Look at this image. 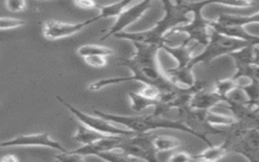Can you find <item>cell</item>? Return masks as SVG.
Instances as JSON below:
<instances>
[{
	"instance_id": "obj_33",
	"label": "cell",
	"mask_w": 259,
	"mask_h": 162,
	"mask_svg": "<svg viewBox=\"0 0 259 162\" xmlns=\"http://www.w3.org/2000/svg\"><path fill=\"white\" fill-rule=\"evenodd\" d=\"M196 160H197V162H214V161H208V160H198V159H196Z\"/></svg>"
},
{
	"instance_id": "obj_23",
	"label": "cell",
	"mask_w": 259,
	"mask_h": 162,
	"mask_svg": "<svg viewBox=\"0 0 259 162\" xmlns=\"http://www.w3.org/2000/svg\"><path fill=\"white\" fill-rule=\"evenodd\" d=\"M96 157L105 162H135V159L131 158L122 150L119 149L98 153Z\"/></svg>"
},
{
	"instance_id": "obj_16",
	"label": "cell",
	"mask_w": 259,
	"mask_h": 162,
	"mask_svg": "<svg viewBox=\"0 0 259 162\" xmlns=\"http://www.w3.org/2000/svg\"><path fill=\"white\" fill-rule=\"evenodd\" d=\"M237 81V88L244 94L247 103L252 107L259 108V80L255 77L241 79Z\"/></svg>"
},
{
	"instance_id": "obj_10",
	"label": "cell",
	"mask_w": 259,
	"mask_h": 162,
	"mask_svg": "<svg viewBox=\"0 0 259 162\" xmlns=\"http://www.w3.org/2000/svg\"><path fill=\"white\" fill-rule=\"evenodd\" d=\"M97 15L81 21V22H76V23H69V22H63L59 20H53V19H48L44 22V27H42V34L46 38L51 39V40H56L60 38H64L67 36H71L73 34L78 33L81 31L83 28L86 26L93 24L94 22L98 21Z\"/></svg>"
},
{
	"instance_id": "obj_13",
	"label": "cell",
	"mask_w": 259,
	"mask_h": 162,
	"mask_svg": "<svg viewBox=\"0 0 259 162\" xmlns=\"http://www.w3.org/2000/svg\"><path fill=\"white\" fill-rule=\"evenodd\" d=\"M229 153L243 156L248 162H259V130H252L238 140Z\"/></svg>"
},
{
	"instance_id": "obj_2",
	"label": "cell",
	"mask_w": 259,
	"mask_h": 162,
	"mask_svg": "<svg viewBox=\"0 0 259 162\" xmlns=\"http://www.w3.org/2000/svg\"><path fill=\"white\" fill-rule=\"evenodd\" d=\"M164 16L156 24L143 31H122L115 34V37L130 40L133 44H144L158 46L160 49L166 44V38L171 30L182 24L188 23L191 19L193 1H162Z\"/></svg>"
},
{
	"instance_id": "obj_7",
	"label": "cell",
	"mask_w": 259,
	"mask_h": 162,
	"mask_svg": "<svg viewBox=\"0 0 259 162\" xmlns=\"http://www.w3.org/2000/svg\"><path fill=\"white\" fill-rule=\"evenodd\" d=\"M153 136L149 134L125 137L117 149L122 150L126 155L135 160L145 162H161L158 153L153 145Z\"/></svg>"
},
{
	"instance_id": "obj_35",
	"label": "cell",
	"mask_w": 259,
	"mask_h": 162,
	"mask_svg": "<svg viewBox=\"0 0 259 162\" xmlns=\"http://www.w3.org/2000/svg\"><path fill=\"white\" fill-rule=\"evenodd\" d=\"M188 162H197V160H196V159H194V158H193V156H192V159H191V160H189Z\"/></svg>"
},
{
	"instance_id": "obj_9",
	"label": "cell",
	"mask_w": 259,
	"mask_h": 162,
	"mask_svg": "<svg viewBox=\"0 0 259 162\" xmlns=\"http://www.w3.org/2000/svg\"><path fill=\"white\" fill-rule=\"evenodd\" d=\"M234 60L236 72L231 77L236 82L244 78H252L257 67H259V60L256 47L248 45L230 55Z\"/></svg>"
},
{
	"instance_id": "obj_32",
	"label": "cell",
	"mask_w": 259,
	"mask_h": 162,
	"mask_svg": "<svg viewBox=\"0 0 259 162\" xmlns=\"http://www.w3.org/2000/svg\"><path fill=\"white\" fill-rule=\"evenodd\" d=\"M253 77H255V78H257L259 80V67L256 68V70H255V72L253 74Z\"/></svg>"
},
{
	"instance_id": "obj_11",
	"label": "cell",
	"mask_w": 259,
	"mask_h": 162,
	"mask_svg": "<svg viewBox=\"0 0 259 162\" xmlns=\"http://www.w3.org/2000/svg\"><path fill=\"white\" fill-rule=\"evenodd\" d=\"M6 147H46L60 152L68 151L62 144L54 140L48 133L19 135L10 140L0 142V148Z\"/></svg>"
},
{
	"instance_id": "obj_30",
	"label": "cell",
	"mask_w": 259,
	"mask_h": 162,
	"mask_svg": "<svg viewBox=\"0 0 259 162\" xmlns=\"http://www.w3.org/2000/svg\"><path fill=\"white\" fill-rule=\"evenodd\" d=\"M74 4L81 9H92L94 7H97V3H95L94 1H88V0L74 1Z\"/></svg>"
},
{
	"instance_id": "obj_31",
	"label": "cell",
	"mask_w": 259,
	"mask_h": 162,
	"mask_svg": "<svg viewBox=\"0 0 259 162\" xmlns=\"http://www.w3.org/2000/svg\"><path fill=\"white\" fill-rule=\"evenodd\" d=\"M0 162H20L18 157L14 154H7L1 157Z\"/></svg>"
},
{
	"instance_id": "obj_6",
	"label": "cell",
	"mask_w": 259,
	"mask_h": 162,
	"mask_svg": "<svg viewBox=\"0 0 259 162\" xmlns=\"http://www.w3.org/2000/svg\"><path fill=\"white\" fill-rule=\"evenodd\" d=\"M56 98L58 99V101L64 105L74 116L77 117V119L81 123V125L85 126L86 128L93 130L95 132H98L102 135H106V136H122V137H132L135 136L137 134H135L134 132L127 130V129H122V128H118L116 126H114L112 123L106 120L105 118L98 116V115H90L87 114L85 112H83L82 110H80L79 108L75 107L74 105H72L71 103H69L68 101H66L62 96L57 95Z\"/></svg>"
},
{
	"instance_id": "obj_18",
	"label": "cell",
	"mask_w": 259,
	"mask_h": 162,
	"mask_svg": "<svg viewBox=\"0 0 259 162\" xmlns=\"http://www.w3.org/2000/svg\"><path fill=\"white\" fill-rule=\"evenodd\" d=\"M77 54L82 58L91 57V56H101V57L106 58V57L112 56L114 54V52L112 49L105 47V46L95 45V44H87V45H83V46L79 47L77 49Z\"/></svg>"
},
{
	"instance_id": "obj_29",
	"label": "cell",
	"mask_w": 259,
	"mask_h": 162,
	"mask_svg": "<svg viewBox=\"0 0 259 162\" xmlns=\"http://www.w3.org/2000/svg\"><path fill=\"white\" fill-rule=\"evenodd\" d=\"M192 159V155L186 152H177L170 156L167 162H188Z\"/></svg>"
},
{
	"instance_id": "obj_1",
	"label": "cell",
	"mask_w": 259,
	"mask_h": 162,
	"mask_svg": "<svg viewBox=\"0 0 259 162\" xmlns=\"http://www.w3.org/2000/svg\"><path fill=\"white\" fill-rule=\"evenodd\" d=\"M133 45L136 49L133 56L127 59H118L119 64L127 68L132 74L125 77H111L98 80L88 86L89 90L96 91L107 86L128 81H139L144 85L155 86L162 94L171 92L179 87L175 85L167 77L165 71L162 70L158 60V52L160 50L158 46L144 44Z\"/></svg>"
},
{
	"instance_id": "obj_8",
	"label": "cell",
	"mask_w": 259,
	"mask_h": 162,
	"mask_svg": "<svg viewBox=\"0 0 259 162\" xmlns=\"http://www.w3.org/2000/svg\"><path fill=\"white\" fill-rule=\"evenodd\" d=\"M192 95L189 107L198 110H210L211 107L224 103L225 99L213 88V81L196 80L191 86Z\"/></svg>"
},
{
	"instance_id": "obj_19",
	"label": "cell",
	"mask_w": 259,
	"mask_h": 162,
	"mask_svg": "<svg viewBox=\"0 0 259 162\" xmlns=\"http://www.w3.org/2000/svg\"><path fill=\"white\" fill-rule=\"evenodd\" d=\"M105 136L106 135H102L98 132L90 130L83 125H79L77 127L76 133L73 136V139L82 145H90Z\"/></svg>"
},
{
	"instance_id": "obj_20",
	"label": "cell",
	"mask_w": 259,
	"mask_h": 162,
	"mask_svg": "<svg viewBox=\"0 0 259 162\" xmlns=\"http://www.w3.org/2000/svg\"><path fill=\"white\" fill-rule=\"evenodd\" d=\"M128 98H130V102H131V108L136 112H140L148 107H155L159 103L158 101H155V100L145 97L140 92L130 91Z\"/></svg>"
},
{
	"instance_id": "obj_34",
	"label": "cell",
	"mask_w": 259,
	"mask_h": 162,
	"mask_svg": "<svg viewBox=\"0 0 259 162\" xmlns=\"http://www.w3.org/2000/svg\"><path fill=\"white\" fill-rule=\"evenodd\" d=\"M258 35H259V33H258ZM256 50H257V54H258V60H259V44H258V46H256Z\"/></svg>"
},
{
	"instance_id": "obj_22",
	"label": "cell",
	"mask_w": 259,
	"mask_h": 162,
	"mask_svg": "<svg viewBox=\"0 0 259 162\" xmlns=\"http://www.w3.org/2000/svg\"><path fill=\"white\" fill-rule=\"evenodd\" d=\"M227 154H228V152L226 151V149L220 144V145L207 147L201 153L194 155L193 158L198 159V160H208V161L218 162L223 157H225Z\"/></svg>"
},
{
	"instance_id": "obj_5",
	"label": "cell",
	"mask_w": 259,
	"mask_h": 162,
	"mask_svg": "<svg viewBox=\"0 0 259 162\" xmlns=\"http://www.w3.org/2000/svg\"><path fill=\"white\" fill-rule=\"evenodd\" d=\"M247 42L239 38H234L223 33H220L210 28V35L207 44L203 47V51L196 56H193L190 66L193 69L197 64L209 65L213 60L222 56H230L234 52L248 46Z\"/></svg>"
},
{
	"instance_id": "obj_15",
	"label": "cell",
	"mask_w": 259,
	"mask_h": 162,
	"mask_svg": "<svg viewBox=\"0 0 259 162\" xmlns=\"http://www.w3.org/2000/svg\"><path fill=\"white\" fill-rule=\"evenodd\" d=\"M194 47H195L194 44L186 45V44L182 43L178 47H170L167 44H164L161 49H163L165 52H167L177 62V66H175L174 69L192 71L190 62L193 58L191 53H192Z\"/></svg>"
},
{
	"instance_id": "obj_24",
	"label": "cell",
	"mask_w": 259,
	"mask_h": 162,
	"mask_svg": "<svg viewBox=\"0 0 259 162\" xmlns=\"http://www.w3.org/2000/svg\"><path fill=\"white\" fill-rule=\"evenodd\" d=\"M213 88L219 93V95H221L225 99V102H226L228 95L233 90L237 89V82L232 78L224 79V80H214Z\"/></svg>"
},
{
	"instance_id": "obj_3",
	"label": "cell",
	"mask_w": 259,
	"mask_h": 162,
	"mask_svg": "<svg viewBox=\"0 0 259 162\" xmlns=\"http://www.w3.org/2000/svg\"><path fill=\"white\" fill-rule=\"evenodd\" d=\"M93 112L94 114L101 116L112 124H117L124 127L137 135L148 134L150 131L158 129H171L188 133V130L184 125L163 118L154 113L143 115H122L104 112L95 108L93 109Z\"/></svg>"
},
{
	"instance_id": "obj_21",
	"label": "cell",
	"mask_w": 259,
	"mask_h": 162,
	"mask_svg": "<svg viewBox=\"0 0 259 162\" xmlns=\"http://www.w3.org/2000/svg\"><path fill=\"white\" fill-rule=\"evenodd\" d=\"M153 145L157 153L172 151L180 146V141L171 136H156L153 138Z\"/></svg>"
},
{
	"instance_id": "obj_14",
	"label": "cell",
	"mask_w": 259,
	"mask_h": 162,
	"mask_svg": "<svg viewBox=\"0 0 259 162\" xmlns=\"http://www.w3.org/2000/svg\"><path fill=\"white\" fill-rule=\"evenodd\" d=\"M124 138L125 137L122 136H105L90 145H82L81 147L73 150V152L83 157L96 156L98 153L117 149Z\"/></svg>"
},
{
	"instance_id": "obj_26",
	"label": "cell",
	"mask_w": 259,
	"mask_h": 162,
	"mask_svg": "<svg viewBox=\"0 0 259 162\" xmlns=\"http://www.w3.org/2000/svg\"><path fill=\"white\" fill-rule=\"evenodd\" d=\"M25 23L24 20L14 17H0V30L13 29L22 26Z\"/></svg>"
},
{
	"instance_id": "obj_4",
	"label": "cell",
	"mask_w": 259,
	"mask_h": 162,
	"mask_svg": "<svg viewBox=\"0 0 259 162\" xmlns=\"http://www.w3.org/2000/svg\"><path fill=\"white\" fill-rule=\"evenodd\" d=\"M211 4H219V5H226V6H233V2L228 1H196L194 2L191 19L188 23L182 24L177 26L171 32L170 35L177 34V33H185L187 36L183 42L186 45L194 44L195 46H201L202 48L207 44L210 35V19H206L201 15V10Z\"/></svg>"
},
{
	"instance_id": "obj_17",
	"label": "cell",
	"mask_w": 259,
	"mask_h": 162,
	"mask_svg": "<svg viewBox=\"0 0 259 162\" xmlns=\"http://www.w3.org/2000/svg\"><path fill=\"white\" fill-rule=\"evenodd\" d=\"M132 4L131 0H122L118 2H114L111 4L107 5H98L97 7L99 8V14L97 15L98 19H105V18H110V17H118L120 13L130 5Z\"/></svg>"
},
{
	"instance_id": "obj_12",
	"label": "cell",
	"mask_w": 259,
	"mask_h": 162,
	"mask_svg": "<svg viewBox=\"0 0 259 162\" xmlns=\"http://www.w3.org/2000/svg\"><path fill=\"white\" fill-rule=\"evenodd\" d=\"M151 4H152L151 1L145 0V1L137 2L131 7H126L120 13V15L116 18V21L114 22V24L107 30V32H105V34L103 36L100 37V40H103L112 35L114 36L115 34L124 31V29L128 25L136 22L139 18L142 17V15L146 11H148L150 9Z\"/></svg>"
},
{
	"instance_id": "obj_28",
	"label": "cell",
	"mask_w": 259,
	"mask_h": 162,
	"mask_svg": "<svg viewBox=\"0 0 259 162\" xmlns=\"http://www.w3.org/2000/svg\"><path fill=\"white\" fill-rule=\"evenodd\" d=\"M84 62L93 68H103L106 66V58L101 56H91L83 58Z\"/></svg>"
},
{
	"instance_id": "obj_27",
	"label": "cell",
	"mask_w": 259,
	"mask_h": 162,
	"mask_svg": "<svg viewBox=\"0 0 259 162\" xmlns=\"http://www.w3.org/2000/svg\"><path fill=\"white\" fill-rule=\"evenodd\" d=\"M4 5L10 12H20L26 8V2L23 0H8Z\"/></svg>"
},
{
	"instance_id": "obj_25",
	"label": "cell",
	"mask_w": 259,
	"mask_h": 162,
	"mask_svg": "<svg viewBox=\"0 0 259 162\" xmlns=\"http://www.w3.org/2000/svg\"><path fill=\"white\" fill-rule=\"evenodd\" d=\"M55 159L57 162H84V157L73 152V150L60 152V154L55 156Z\"/></svg>"
}]
</instances>
